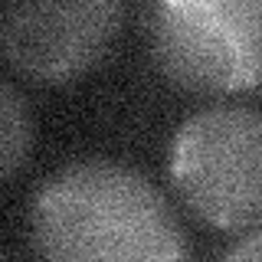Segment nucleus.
Listing matches in <instances>:
<instances>
[{
	"mask_svg": "<svg viewBox=\"0 0 262 262\" xmlns=\"http://www.w3.org/2000/svg\"><path fill=\"white\" fill-rule=\"evenodd\" d=\"M125 7L95 4H13L4 13V53L20 76L43 85L82 76L118 36Z\"/></svg>",
	"mask_w": 262,
	"mask_h": 262,
	"instance_id": "4",
	"label": "nucleus"
},
{
	"mask_svg": "<svg viewBox=\"0 0 262 262\" xmlns=\"http://www.w3.org/2000/svg\"><path fill=\"white\" fill-rule=\"evenodd\" d=\"M30 141H33V125H30V112L23 105L20 92L4 82L0 89V167H4V177L10 180L16 174L23 161H27V151H30Z\"/></svg>",
	"mask_w": 262,
	"mask_h": 262,
	"instance_id": "5",
	"label": "nucleus"
},
{
	"mask_svg": "<svg viewBox=\"0 0 262 262\" xmlns=\"http://www.w3.org/2000/svg\"><path fill=\"white\" fill-rule=\"evenodd\" d=\"M30 229L43 262H187V236L144 174L79 161L39 184Z\"/></svg>",
	"mask_w": 262,
	"mask_h": 262,
	"instance_id": "1",
	"label": "nucleus"
},
{
	"mask_svg": "<svg viewBox=\"0 0 262 262\" xmlns=\"http://www.w3.org/2000/svg\"><path fill=\"white\" fill-rule=\"evenodd\" d=\"M141 30L177 89L233 95L262 85V0H158L141 10Z\"/></svg>",
	"mask_w": 262,
	"mask_h": 262,
	"instance_id": "2",
	"label": "nucleus"
},
{
	"mask_svg": "<svg viewBox=\"0 0 262 262\" xmlns=\"http://www.w3.org/2000/svg\"><path fill=\"white\" fill-rule=\"evenodd\" d=\"M167 174L180 200L213 229L262 223V112L210 105L170 138Z\"/></svg>",
	"mask_w": 262,
	"mask_h": 262,
	"instance_id": "3",
	"label": "nucleus"
},
{
	"mask_svg": "<svg viewBox=\"0 0 262 262\" xmlns=\"http://www.w3.org/2000/svg\"><path fill=\"white\" fill-rule=\"evenodd\" d=\"M220 262H262V229L236 239L223 256H220Z\"/></svg>",
	"mask_w": 262,
	"mask_h": 262,
	"instance_id": "6",
	"label": "nucleus"
}]
</instances>
